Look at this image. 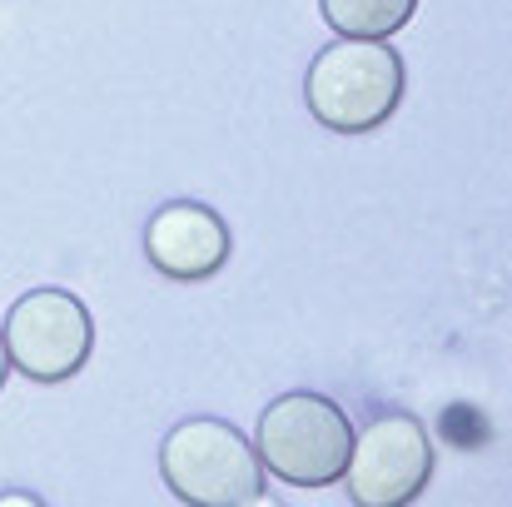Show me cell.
<instances>
[{
  "instance_id": "cell-10",
  "label": "cell",
  "mask_w": 512,
  "mask_h": 507,
  "mask_svg": "<svg viewBox=\"0 0 512 507\" xmlns=\"http://www.w3.org/2000/svg\"><path fill=\"white\" fill-rule=\"evenodd\" d=\"M5 373H10V353H5V338H0V383H5Z\"/></svg>"
},
{
  "instance_id": "cell-8",
  "label": "cell",
  "mask_w": 512,
  "mask_h": 507,
  "mask_svg": "<svg viewBox=\"0 0 512 507\" xmlns=\"http://www.w3.org/2000/svg\"><path fill=\"white\" fill-rule=\"evenodd\" d=\"M0 507H45V503H40L35 493H20V488H15V493H0Z\"/></svg>"
},
{
  "instance_id": "cell-2",
  "label": "cell",
  "mask_w": 512,
  "mask_h": 507,
  "mask_svg": "<svg viewBox=\"0 0 512 507\" xmlns=\"http://www.w3.org/2000/svg\"><path fill=\"white\" fill-rule=\"evenodd\" d=\"M160 473L189 507H244L264 493V463L254 443L224 418H189L160 443Z\"/></svg>"
},
{
  "instance_id": "cell-7",
  "label": "cell",
  "mask_w": 512,
  "mask_h": 507,
  "mask_svg": "<svg viewBox=\"0 0 512 507\" xmlns=\"http://www.w3.org/2000/svg\"><path fill=\"white\" fill-rule=\"evenodd\" d=\"M319 5L343 40H388L418 10V0H319Z\"/></svg>"
},
{
  "instance_id": "cell-1",
  "label": "cell",
  "mask_w": 512,
  "mask_h": 507,
  "mask_svg": "<svg viewBox=\"0 0 512 507\" xmlns=\"http://www.w3.org/2000/svg\"><path fill=\"white\" fill-rule=\"evenodd\" d=\"M309 110L339 135L378 130L403 100V60L388 40H343L324 45L304 80Z\"/></svg>"
},
{
  "instance_id": "cell-9",
  "label": "cell",
  "mask_w": 512,
  "mask_h": 507,
  "mask_svg": "<svg viewBox=\"0 0 512 507\" xmlns=\"http://www.w3.org/2000/svg\"><path fill=\"white\" fill-rule=\"evenodd\" d=\"M244 507H279V498H269V493H254Z\"/></svg>"
},
{
  "instance_id": "cell-3",
  "label": "cell",
  "mask_w": 512,
  "mask_h": 507,
  "mask_svg": "<svg viewBox=\"0 0 512 507\" xmlns=\"http://www.w3.org/2000/svg\"><path fill=\"white\" fill-rule=\"evenodd\" d=\"M259 463L294 488H329L339 483L353 453V428L334 398L324 393H284L259 418Z\"/></svg>"
},
{
  "instance_id": "cell-6",
  "label": "cell",
  "mask_w": 512,
  "mask_h": 507,
  "mask_svg": "<svg viewBox=\"0 0 512 507\" xmlns=\"http://www.w3.org/2000/svg\"><path fill=\"white\" fill-rule=\"evenodd\" d=\"M145 254H150V264L165 279H179V284L214 279L229 264V224L209 204L174 199V204H160L150 214V224H145Z\"/></svg>"
},
{
  "instance_id": "cell-4",
  "label": "cell",
  "mask_w": 512,
  "mask_h": 507,
  "mask_svg": "<svg viewBox=\"0 0 512 507\" xmlns=\"http://www.w3.org/2000/svg\"><path fill=\"white\" fill-rule=\"evenodd\" d=\"M0 338H5L10 368H20L35 383H65L85 368V358L95 348V324L75 294L35 289L10 304Z\"/></svg>"
},
{
  "instance_id": "cell-5",
  "label": "cell",
  "mask_w": 512,
  "mask_h": 507,
  "mask_svg": "<svg viewBox=\"0 0 512 507\" xmlns=\"http://www.w3.org/2000/svg\"><path fill=\"white\" fill-rule=\"evenodd\" d=\"M348 498L353 507H408L433 478V438L413 413H383L353 433L348 453Z\"/></svg>"
}]
</instances>
